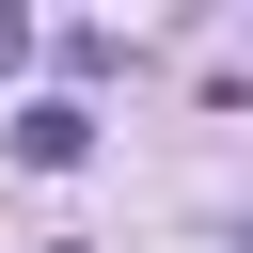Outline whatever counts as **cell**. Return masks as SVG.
I'll return each mask as SVG.
<instances>
[{
	"label": "cell",
	"mask_w": 253,
	"mask_h": 253,
	"mask_svg": "<svg viewBox=\"0 0 253 253\" xmlns=\"http://www.w3.org/2000/svg\"><path fill=\"white\" fill-rule=\"evenodd\" d=\"M16 158H32V174H79V158H95V111H79V95H32V111H16Z\"/></svg>",
	"instance_id": "1"
},
{
	"label": "cell",
	"mask_w": 253,
	"mask_h": 253,
	"mask_svg": "<svg viewBox=\"0 0 253 253\" xmlns=\"http://www.w3.org/2000/svg\"><path fill=\"white\" fill-rule=\"evenodd\" d=\"M0 63H32V16H16V0H0Z\"/></svg>",
	"instance_id": "2"
},
{
	"label": "cell",
	"mask_w": 253,
	"mask_h": 253,
	"mask_svg": "<svg viewBox=\"0 0 253 253\" xmlns=\"http://www.w3.org/2000/svg\"><path fill=\"white\" fill-rule=\"evenodd\" d=\"M47 253H79V237H47Z\"/></svg>",
	"instance_id": "3"
}]
</instances>
